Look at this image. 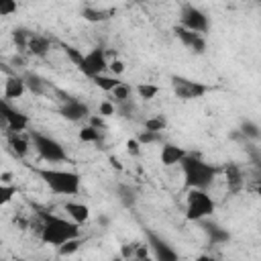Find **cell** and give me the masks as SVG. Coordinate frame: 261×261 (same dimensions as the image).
I'll return each instance as SVG.
<instances>
[{
    "label": "cell",
    "instance_id": "cell-1",
    "mask_svg": "<svg viewBox=\"0 0 261 261\" xmlns=\"http://www.w3.org/2000/svg\"><path fill=\"white\" fill-rule=\"evenodd\" d=\"M39 218H41L39 237L45 245L59 247L65 241L80 237V224L75 220H65V218H59V216H53V214H47V212H41Z\"/></svg>",
    "mask_w": 261,
    "mask_h": 261
},
{
    "label": "cell",
    "instance_id": "cell-2",
    "mask_svg": "<svg viewBox=\"0 0 261 261\" xmlns=\"http://www.w3.org/2000/svg\"><path fill=\"white\" fill-rule=\"evenodd\" d=\"M33 171L43 179V184L59 196H75L80 192V173L69 169H51V167H33Z\"/></svg>",
    "mask_w": 261,
    "mask_h": 261
},
{
    "label": "cell",
    "instance_id": "cell-3",
    "mask_svg": "<svg viewBox=\"0 0 261 261\" xmlns=\"http://www.w3.org/2000/svg\"><path fill=\"white\" fill-rule=\"evenodd\" d=\"M181 171H184V179L188 188H200L206 190L214 177H216V167L206 163L204 159H200L198 155H186L181 161Z\"/></svg>",
    "mask_w": 261,
    "mask_h": 261
},
{
    "label": "cell",
    "instance_id": "cell-4",
    "mask_svg": "<svg viewBox=\"0 0 261 261\" xmlns=\"http://www.w3.org/2000/svg\"><path fill=\"white\" fill-rule=\"evenodd\" d=\"M214 208H216V204L206 190L188 188V198H186V218L188 220L202 222L204 218L212 216Z\"/></svg>",
    "mask_w": 261,
    "mask_h": 261
},
{
    "label": "cell",
    "instance_id": "cell-5",
    "mask_svg": "<svg viewBox=\"0 0 261 261\" xmlns=\"http://www.w3.org/2000/svg\"><path fill=\"white\" fill-rule=\"evenodd\" d=\"M31 141H33L37 153H39L45 161H49V163H61V161H67V153H65V149H63L61 143H57L55 139H51V137H47V135H41V133L33 130V133H31Z\"/></svg>",
    "mask_w": 261,
    "mask_h": 261
},
{
    "label": "cell",
    "instance_id": "cell-6",
    "mask_svg": "<svg viewBox=\"0 0 261 261\" xmlns=\"http://www.w3.org/2000/svg\"><path fill=\"white\" fill-rule=\"evenodd\" d=\"M171 88H173L175 96L181 100H196L208 92V86L188 80V77H181V75H171Z\"/></svg>",
    "mask_w": 261,
    "mask_h": 261
},
{
    "label": "cell",
    "instance_id": "cell-7",
    "mask_svg": "<svg viewBox=\"0 0 261 261\" xmlns=\"http://www.w3.org/2000/svg\"><path fill=\"white\" fill-rule=\"evenodd\" d=\"M77 69H80L84 75H88V77H94V75H98V73H104V71L108 69V61H106L104 49L96 47V49H92L90 53H86L84 59H82V63L77 65Z\"/></svg>",
    "mask_w": 261,
    "mask_h": 261
},
{
    "label": "cell",
    "instance_id": "cell-8",
    "mask_svg": "<svg viewBox=\"0 0 261 261\" xmlns=\"http://www.w3.org/2000/svg\"><path fill=\"white\" fill-rule=\"evenodd\" d=\"M181 24L190 31H196V33H206L208 31V16L198 10L196 6H190L186 4L181 8Z\"/></svg>",
    "mask_w": 261,
    "mask_h": 261
},
{
    "label": "cell",
    "instance_id": "cell-9",
    "mask_svg": "<svg viewBox=\"0 0 261 261\" xmlns=\"http://www.w3.org/2000/svg\"><path fill=\"white\" fill-rule=\"evenodd\" d=\"M0 110H2V120L6 122V128L22 133V130L29 126V116L22 114L20 110L12 108V106L8 104L6 98H2V102H0Z\"/></svg>",
    "mask_w": 261,
    "mask_h": 261
},
{
    "label": "cell",
    "instance_id": "cell-10",
    "mask_svg": "<svg viewBox=\"0 0 261 261\" xmlns=\"http://www.w3.org/2000/svg\"><path fill=\"white\" fill-rule=\"evenodd\" d=\"M173 33H175V37H177L188 49H192L194 53H204V51H206V41H204L202 33L190 31V29H186V27H175Z\"/></svg>",
    "mask_w": 261,
    "mask_h": 261
},
{
    "label": "cell",
    "instance_id": "cell-11",
    "mask_svg": "<svg viewBox=\"0 0 261 261\" xmlns=\"http://www.w3.org/2000/svg\"><path fill=\"white\" fill-rule=\"evenodd\" d=\"M59 114H61L63 118L71 120V122H77V120H82V118H90L88 106H86L84 102L75 100V98L65 100V102L61 104V108H59Z\"/></svg>",
    "mask_w": 261,
    "mask_h": 261
},
{
    "label": "cell",
    "instance_id": "cell-12",
    "mask_svg": "<svg viewBox=\"0 0 261 261\" xmlns=\"http://www.w3.org/2000/svg\"><path fill=\"white\" fill-rule=\"evenodd\" d=\"M147 241H149V245L153 249V257L155 259H159V261H175L177 259V253L173 249H169V245L163 239H159L155 232H147Z\"/></svg>",
    "mask_w": 261,
    "mask_h": 261
},
{
    "label": "cell",
    "instance_id": "cell-13",
    "mask_svg": "<svg viewBox=\"0 0 261 261\" xmlns=\"http://www.w3.org/2000/svg\"><path fill=\"white\" fill-rule=\"evenodd\" d=\"M27 90V82L24 77H18V75H8L4 80V90H2V98L6 100H16L24 94Z\"/></svg>",
    "mask_w": 261,
    "mask_h": 261
},
{
    "label": "cell",
    "instance_id": "cell-14",
    "mask_svg": "<svg viewBox=\"0 0 261 261\" xmlns=\"http://www.w3.org/2000/svg\"><path fill=\"white\" fill-rule=\"evenodd\" d=\"M6 141H8V147L12 151L14 157H24L29 153V141L18 133V130H6Z\"/></svg>",
    "mask_w": 261,
    "mask_h": 261
},
{
    "label": "cell",
    "instance_id": "cell-15",
    "mask_svg": "<svg viewBox=\"0 0 261 261\" xmlns=\"http://www.w3.org/2000/svg\"><path fill=\"white\" fill-rule=\"evenodd\" d=\"M186 155H188V153H186L181 147L173 145V143H165V145L161 147V163H163L165 167H171V165L179 163Z\"/></svg>",
    "mask_w": 261,
    "mask_h": 261
},
{
    "label": "cell",
    "instance_id": "cell-16",
    "mask_svg": "<svg viewBox=\"0 0 261 261\" xmlns=\"http://www.w3.org/2000/svg\"><path fill=\"white\" fill-rule=\"evenodd\" d=\"M51 49V41L43 35H31L29 39V45H27V53L33 55V57H43L47 55Z\"/></svg>",
    "mask_w": 261,
    "mask_h": 261
},
{
    "label": "cell",
    "instance_id": "cell-17",
    "mask_svg": "<svg viewBox=\"0 0 261 261\" xmlns=\"http://www.w3.org/2000/svg\"><path fill=\"white\" fill-rule=\"evenodd\" d=\"M63 210L67 212V216L71 220H75L77 224H84L88 218H90V208L86 204H80V202H65L63 204Z\"/></svg>",
    "mask_w": 261,
    "mask_h": 261
},
{
    "label": "cell",
    "instance_id": "cell-18",
    "mask_svg": "<svg viewBox=\"0 0 261 261\" xmlns=\"http://www.w3.org/2000/svg\"><path fill=\"white\" fill-rule=\"evenodd\" d=\"M24 82H27V88H29L33 94L43 96V94L49 92V84H47V80H43V77L37 75V73H27V75H24Z\"/></svg>",
    "mask_w": 261,
    "mask_h": 261
},
{
    "label": "cell",
    "instance_id": "cell-19",
    "mask_svg": "<svg viewBox=\"0 0 261 261\" xmlns=\"http://www.w3.org/2000/svg\"><path fill=\"white\" fill-rule=\"evenodd\" d=\"M110 14H112V10H102V8H92V6H86L82 10V16L88 22H104L110 18Z\"/></svg>",
    "mask_w": 261,
    "mask_h": 261
},
{
    "label": "cell",
    "instance_id": "cell-20",
    "mask_svg": "<svg viewBox=\"0 0 261 261\" xmlns=\"http://www.w3.org/2000/svg\"><path fill=\"white\" fill-rule=\"evenodd\" d=\"M92 82H94L100 90H104V92H108V94L120 84V82L116 80V75H112V73H110V75H106V73H98V75L92 77Z\"/></svg>",
    "mask_w": 261,
    "mask_h": 261
},
{
    "label": "cell",
    "instance_id": "cell-21",
    "mask_svg": "<svg viewBox=\"0 0 261 261\" xmlns=\"http://www.w3.org/2000/svg\"><path fill=\"white\" fill-rule=\"evenodd\" d=\"M202 228H204V232L210 237V241H212V243H226V241H228V232H226L224 228L216 226V224L204 222V224H202Z\"/></svg>",
    "mask_w": 261,
    "mask_h": 261
},
{
    "label": "cell",
    "instance_id": "cell-22",
    "mask_svg": "<svg viewBox=\"0 0 261 261\" xmlns=\"http://www.w3.org/2000/svg\"><path fill=\"white\" fill-rule=\"evenodd\" d=\"M224 173H226V184H228L230 190H239V188L243 186V173H241V169H239L234 163H230V165L224 169Z\"/></svg>",
    "mask_w": 261,
    "mask_h": 261
},
{
    "label": "cell",
    "instance_id": "cell-23",
    "mask_svg": "<svg viewBox=\"0 0 261 261\" xmlns=\"http://www.w3.org/2000/svg\"><path fill=\"white\" fill-rule=\"evenodd\" d=\"M110 100H112L116 106L122 104V102H126V100H130V86L124 84V82H120V84L110 92Z\"/></svg>",
    "mask_w": 261,
    "mask_h": 261
},
{
    "label": "cell",
    "instance_id": "cell-24",
    "mask_svg": "<svg viewBox=\"0 0 261 261\" xmlns=\"http://www.w3.org/2000/svg\"><path fill=\"white\" fill-rule=\"evenodd\" d=\"M100 137H102V130L92 126V124H88L80 130V141H84V143H98Z\"/></svg>",
    "mask_w": 261,
    "mask_h": 261
},
{
    "label": "cell",
    "instance_id": "cell-25",
    "mask_svg": "<svg viewBox=\"0 0 261 261\" xmlns=\"http://www.w3.org/2000/svg\"><path fill=\"white\" fill-rule=\"evenodd\" d=\"M80 245H82V239H80V237H75V239H69V241H65L63 245H59V247H57V253H59L61 257L73 255V253L80 249Z\"/></svg>",
    "mask_w": 261,
    "mask_h": 261
},
{
    "label": "cell",
    "instance_id": "cell-26",
    "mask_svg": "<svg viewBox=\"0 0 261 261\" xmlns=\"http://www.w3.org/2000/svg\"><path fill=\"white\" fill-rule=\"evenodd\" d=\"M61 49H63V53L67 55V59H69L73 65H80V63H82L84 53H82L77 47H73V45H69V43H61Z\"/></svg>",
    "mask_w": 261,
    "mask_h": 261
},
{
    "label": "cell",
    "instance_id": "cell-27",
    "mask_svg": "<svg viewBox=\"0 0 261 261\" xmlns=\"http://www.w3.org/2000/svg\"><path fill=\"white\" fill-rule=\"evenodd\" d=\"M31 35H33V33H29L27 29H14V33H12V39H14L16 47H18L20 51H27V45H29V39H31Z\"/></svg>",
    "mask_w": 261,
    "mask_h": 261
},
{
    "label": "cell",
    "instance_id": "cell-28",
    "mask_svg": "<svg viewBox=\"0 0 261 261\" xmlns=\"http://www.w3.org/2000/svg\"><path fill=\"white\" fill-rule=\"evenodd\" d=\"M157 92H159V86H155V84H139L137 86V94L143 100H153L157 96Z\"/></svg>",
    "mask_w": 261,
    "mask_h": 261
},
{
    "label": "cell",
    "instance_id": "cell-29",
    "mask_svg": "<svg viewBox=\"0 0 261 261\" xmlns=\"http://www.w3.org/2000/svg\"><path fill=\"white\" fill-rule=\"evenodd\" d=\"M165 126H167V120H165L163 114H157V116H151V118L145 120V128H149V130H157V133H161Z\"/></svg>",
    "mask_w": 261,
    "mask_h": 261
},
{
    "label": "cell",
    "instance_id": "cell-30",
    "mask_svg": "<svg viewBox=\"0 0 261 261\" xmlns=\"http://www.w3.org/2000/svg\"><path fill=\"white\" fill-rule=\"evenodd\" d=\"M241 135H243V137H249V139H259V137H261V130H259V126H257L255 122L245 120V122L241 124Z\"/></svg>",
    "mask_w": 261,
    "mask_h": 261
},
{
    "label": "cell",
    "instance_id": "cell-31",
    "mask_svg": "<svg viewBox=\"0 0 261 261\" xmlns=\"http://www.w3.org/2000/svg\"><path fill=\"white\" fill-rule=\"evenodd\" d=\"M16 196V186L12 184H0V204H8Z\"/></svg>",
    "mask_w": 261,
    "mask_h": 261
},
{
    "label": "cell",
    "instance_id": "cell-32",
    "mask_svg": "<svg viewBox=\"0 0 261 261\" xmlns=\"http://www.w3.org/2000/svg\"><path fill=\"white\" fill-rule=\"evenodd\" d=\"M118 194H120V202L124 204V206H133L135 204V200H137V192L130 188V186H120L118 188Z\"/></svg>",
    "mask_w": 261,
    "mask_h": 261
},
{
    "label": "cell",
    "instance_id": "cell-33",
    "mask_svg": "<svg viewBox=\"0 0 261 261\" xmlns=\"http://www.w3.org/2000/svg\"><path fill=\"white\" fill-rule=\"evenodd\" d=\"M137 139L141 141V145H151V143H157V141L161 139V133L145 128V130H141V133H139V137H137Z\"/></svg>",
    "mask_w": 261,
    "mask_h": 261
},
{
    "label": "cell",
    "instance_id": "cell-34",
    "mask_svg": "<svg viewBox=\"0 0 261 261\" xmlns=\"http://www.w3.org/2000/svg\"><path fill=\"white\" fill-rule=\"evenodd\" d=\"M98 114H102L104 118L106 116H112V114H116V104L108 98V100H102L100 102V106H98Z\"/></svg>",
    "mask_w": 261,
    "mask_h": 261
},
{
    "label": "cell",
    "instance_id": "cell-35",
    "mask_svg": "<svg viewBox=\"0 0 261 261\" xmlns=\"http://www.w3.org/2000/svg\"><path fill=\"white\" fill-rule=\"evenodd\" d=\"M149 257H151V245L137 243V247H135V259H149Z\"/></svg>",
    "mask_w": 261,
    "mask_h": 261
},
{
    "label": "cell",
    "instance_id": "cell-36",
    "mask_svg": "<svg viewBox=\"0 0 261 261\" xmlns=\"http://www.w3.org/2000/svg\"><path fill=\"white\" fill-rule=\"evenodd\" d=\"M12 12H16V0H0V14L8 16Z\"/></svg>",
    "mask_w": 261,
    "mask_h": 261
},
{
    "label": "cell",
    "instance_id": "cell-37",
    "mask_svg": "<svg viewBox=\"0 0 261 261\" xmlns=\"http://www.w3.org/2000/svg\"><path fill=\"white\" fill-rule=\"evenodd\" d=\"M126 153L133 155V157H137L141 153V141L139 139H128L126 141Z\"/></svg>",
    "mask_w": 261,
    "mask_h": 261
},
{
    "label": "cell",
    "instance_id": "cell-38",
    "mask_svg": "<svg viewBox=\"0 0 261 261\" xmlns=\"http://www.w3.org/2000/svg\"><path fill=\"white\" fill-rule=\"evenodd\" d=\"M108 71H110L112 75H120V73L124 71V63H122L120 59H116V57H114V59L108 63Z\"/></svg>",
    "mask_w": 261,
    "mask_h": 261
},
{
    "label": "cell",
    "instance_id": "cell-39",
    "mask_svg": "<svg viewBox=\"0 0 261 261\" xmlns=\"http://www.w3.org/2000/svg\"><path fill=\"white\" fill-rule=\"evenodd\" d=\"M90 124L96 126V128H100V130H106V122H104V116H102V114H98V116L92 114V116H90Z\"/></svg>",
    "mask_w": 261,
    "mask_h": 261
},
{
    "label": "cell",
    "instance_id": "cell-40",
    "mask_svg": "<svg viewBox=\"0 0 261 261\" xmlns=\"http://www.w3.org/2000/svg\"><path fill=\"white\" fill-rule=\"evenodd\" d=\"M135 247H137V243H133V245H122V247H120V255H122L124 259H135Z\"/></svg>",
    "mask_w": 261,
    "mask_h": 261
},
{
    "label": "cell",
    "instance_id": "cell-41",
    "mask_svg": "<svg viewBox=\"0 0 261 261\" xmlns=\"http://www.w3.org/2000/svg\"><path fill=\"white\" fill-rule=\"evenodd\" d=\"M12 177H14V175H12L10 171H2V173H0V184H10Z\"/></svg>",
    "mask_w": 261,
    "mask_h": 261
},
{
    "label": "cell",
    "instance_id": "cell-42",
    "mask_svg": "<svg viewBox=\"0 0 261 261\" xmlns=\"http://www.w3.org/2000/svg\"><path fill=\"white\" fill-rule=\"evenodd\" d=\"M12 65H14V67H22V65H24V59L14 55V57H12Z\"/></svg>",
    "mask_w": 261,
    "mask_h": 261
},
{
    "label": "cell",
    "instance_id": "cell-43",
    "mask_svg": "<svg viewBox=\"0 0 261 261\" xmlns=\"http://www.w3.org/2000/svg\"><path fill=\"white\" fill-rule=\"evenodd\" d=\"M108 161H110V165H112V167H114V169H118V171H120V169H122V165H120V161H118V159H116V157H110V159H108Z\"/></svg>",
    "mask_w": 261,
    "mask_h": 261
},
{
    "label": "cell",
    "instance_id": "cell-44",
    "mask_svg": "<svg viewBox=\"0 0 261 261\" xmlns=\"http://www.w3.org/2000/svg\"><path fill=\"white\" fill-rule=\"evenodd\" d=\"M255 192H257V194H259V196H261V184H259V186H257V188H255Z\"/></svg>",
    "mask_w": 261,
    "mask_h": 261
},
{
    "label": "cell",
    "instance_id": "cell-45",
    "mask_svg": "<svg viewBox=\"0 0 261 261\" xmlns=\"http://www.w3.org/2000/svg\"><path fill=\"white\" fill-rule=\"evenodd\" d=\"M86 2H90V0H86Z\"/></svg>",
    "mask_w": 261,
    "mask_h": 261
},
{
    "label": "cell",
    "instance_id": "cell-46",
    "mask_svg": "<svg viewBox=\"0 0 261 261\" xmlns=\"http://www.w3.org/2000/svg\"><path fill=\"white\" fill-rule=\"evenodd\" d=\"M257 2H261V0H257Z\"/></svg>",
    "mask_w": 261,
    "mask_h": 261
}]
</instances>
